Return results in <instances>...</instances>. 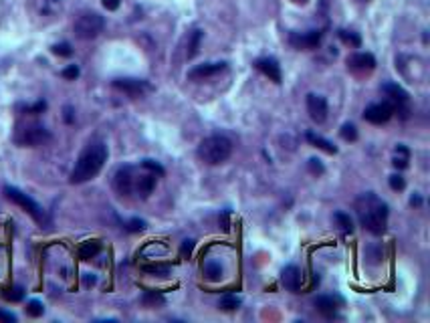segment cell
I'll return each mask as SVG.
<instances>
[{
  "label": "cell",
  "instance_id": "cell-30",
  "mask_svg": "<svg viewBox=\"0 0 430 323\" xmlns=\"http://www.w3.org/2000/svg\"><path fill=\"white\" fill-rule=\"evenodd\" d=\"M144 271H146V273H152V275H158V277H166V275L170 273V265H160V263H156V265H146Z\"/></svg>",
  "mask_w": 430,
  "mask_h": 323
},
{
  "label": "cell",
  "instance_id": "cell-4",
  "mask_svg": "<svg viewBox=\"0 0 430 323\" xmlns=\"http://www.w3.org/2000/svg\"><path fill=\"white\" fill-rule=\"evenodd\" d=\"M49 138H51L49 129L39 121H22L16 125L14 133H12L14 144L22 146V148H37V146L45 144Z\"/></svg>",
  "mask_w": 430,
  "mask_h": 323
},
{
  "label": "cell",
  "instance_id": "cell-21",
  "mask_svg": "<svg viewBox=\"0 0 430 323\" xmlns=\"http://www.w3.org/2000/svg\"><path fill=\"white\" fill-rule=\"evenodd\" d=\"M142 303L146 307H150V309H156V307H162L166 303V299H164V295L158 293V291H146L142 295Z\"/></svg>",
  "mask_w": 430,
  "mask_h": 323
},
{
  "label": "cell",
  "instance_id": "cell-25",
  "mask_svg": "<svg viewBox=\"0 0 430 323\" xmlns=\"http://www.w3.org/2000/svg\"><path fill=\"white\" fill-rule=\"evenodd\" d=\"M333 220L337 222V226H339L343 232H352V230H354V222H352L350 214H345V212H335V214H333Z\"/></svg>",
  "mask_w": 430,
  "mask_h": 323
},
{
  "label": "cell",
  "instance_id": "cell-33",
  "mask_svg": "<svg viewBox=\"0 0 430 323\" xmlns=\"http://www.w3.org/2000/svg\"><path fill=\"white\" fill-rule=\"evenodd\" d=\"M4 297H6L8 301H20V299L24 297V291H22V287H12L10 291L4 293Z\"/></svg>",
  "mask_w": 430,
  "mask_h": 323
},
{
  "label": "cell",
  "instance_id": "cell-10",
  "mask_svg": "<svg viewBox=\"0 0 430 323\" xmlns=\"http://www.w3.org/2000/svg\"><path fill=\"white\" fill-rule=\"evenodd\" d=\"M281 283L287 291L291 293H299L301 291V285H303V273L299 267L295 265H287L285 269L281 271Z\"/></svg>",
  "mask_w": 430,
  "mask_h": 323
},
{
  "label": "cell",
  "instance_id": "cell-18",
  "mask_svg": "<svg viewBox=\"0 0 430 323\" xmlns=\"http://www.w3.org/2000/svg\"><path fill=\"white\" fill-rule=\"evenodd\" d=\"M313 303H315L317 311L323 313V315H327V317L335 315V311H337V301H335L333 297H329V295H319Z\"/></svg>",
  "mask_w": 430,
  "mask_h": 323
},
{
  "label": "cell",
  "instance_id": "cell-44",
  "mask_svg": "<svg viewBox=\"0 0 430 323\" xmlns=\"http://www.w3.org/2000/svg\"><path fill=\"white\" fill-rule=\"evenodd\" d=\"M293 2H297V4H303V2H307V0H293Z\"/></svg>",
  "mask_w": 430,
  "mask_h": 323
},
{
  "label": "cell",
  "instance_id": "cell-20",
  "mask_svg": "<svg viewBox=\"0 0 430 323\" xmlns=\"http://www.w3.org/2000/svg\"><path fill=\"white\" fill-rule=\"evenodd\" d=\"M99 251H101V243H99V240H87V243L81 245L79 257H81L83 261H89V259H93Z\"/></svg>",
  "mask_w": 430,
  "mask_h": 323
},
{
  "label": "cell",
  "instance_id": "cell-5",
  "mask_svg": "<svg viewBox=\"0 0 430 323\" xmlns=\"http://www.w3.org/2000/svg\"><path fill=\"white\" fill-rule=\"evenodd\" d=\"M4 196L10 200V202H14L16 206H20L24 212L29 216H33L39 224H47V212L41 208V204H37L29 194H24V192H20L18 188H14V186H4Z\"/></svg>",
  "mask_w": 430,
  "mask_h": 323
},
{
  "label": "cell",
  "instance_id": "cell-12",
  "mask_svg": "<svg viewBox=\"0 0 430 323\" xmlns=\"http://www.w3.org/2000/svg\"><path fill=\"white\" fill-rule=\"evenodd\" d=\"M347 67L356 73H370L376 67V59L370 53H356L347 57Z\"/></svg>",
  "mask_w": 430,
  "mask_h": 323
},
{
  "label": "cell",
  "instance_id": "cell-6",
  "mask_svg": "<svg viewBox=\"0 0 430 323\" xmlns=\"http://www.w3.org/2000/svg\"><path fill=\"white\" fill-rule=\"evenodd\" d=\"M103 26H105V20H103L101 14H97V12H83V14L77 16L73 29H75V35L79 39L91 41V39H95V37L101 35Z\"/></svg>",
  "mask_w": 430,
  "mask_h": 323
},
{
  "label": "cell",
  "instance_id": "cell-28",
  "mask_svg": "<svg viewBox=\"0 0 430 323\" xmlns=\"http://www.w3.org/2000/svg\"><path fill=\"white\" fill-rule=\"evenodd\" d=\"M339 133H341V138H343L345 142H356V140H358V129H356L354 123H343Z\"/></svg>",
  "mask_w": 430,
  "mask_h": 323
},
{
  "label": "cell",
  "instance_id": "cell-11",
  "mask_svg": "<svg viewBox=\"0 0 430 323\" xmlns=\"http://www.w3.org/2000/svg\"><path fill=\"white\" fill-rule=\"evenodd\" d=\"M307 113L315 123H323L327 119V101L321 95H307Z\"/></svg>",
  "mask_w": 430,
  "mask_h": 323
},
{
  "label": "cell",
  "instance_id": "cell-32",
  "mask_svg": "<svg viewBox=\"0 0 430 323\" xmlns=\"http://www.w3.org/2000/svg\"><path fill=\"white\" fill-rule=\"evenodd\" d=\"M142 168L148 170V172H154L156 176H164V168L154 160H142Z\"/></svg>",
  "mask_w": 430,
  "mask_h": 323
},
{
  "label": "cell",
  "instance_id": "cell-27",
  "mask_svg": "<svg viewBox=\"0 0 430 323\" xmlns=\"http://www.w3.org/2000/svg\"><path fill=\"white\" fill-rule=\"evenodd\" d=\"M339 39H341L345 45H350V47H360V45H362L360 35L350 33V31H339Z\"/></svg>",
  "mask_w": 430,
  "mask_h": 323
},
{
  "label": "cell",
  "instance_id": "cell-34",
  "mask_svg": "<svg viewBox=\"0 0 430 323\" xmlns=\"http://www.w3.org/2000/svg\"><path fill=\"white\" fill-rule=\"evenodd\" d=\"M53 53L59 55V57H71V55H73V49H71L69 43H59V45H55L53 47Z\"/></svg>",
  "mask_w": 430,
  "mask_h": 323
},
{
  "label": "cell",
  "instance_id": "cell-7",
  "mask_svg": "<svg viewBox=\"0 0 430 323\" xmlns=\"http://www.w3.org/2000/svg\"><path fill=\"white\" fill-rule=\"evenodd\" d=\"M133 184H136V168L121 166L113 176V190L119 196H129L133 194Z\"/></svg>",
  "mask_w": 430,
  "mask_h": 323
},
{
  "label": "cell",
  "instance_id": "cell-35",
  "mask_svg": "<svg viewBox=\"0 0 430 323\" xmlns=\"http://www.w3.org/2000/svg\"><path fill=\"white\" fill-rule=\"evenodd\" d=\"M404 186H406V182H404V178L400 174L390 176V188L392 190H404Z\"/></svg>",
  "mask_w": 430,
  "mask_h": 323
},
{
  "label": "cell",
  "instance_id": "cell-3",
  "mask_svg": "<svg viewBox=\"0 0 430 323\" xmlns=\"http://www.w3.org/2000/svg\"><path fill=\"white\" fill-rule=\"evenodd\" d=\"M230 154H232V144L226 136H208L198 146V158L208 166H218L226 162Z\"/></svg>",
  "mask_w": 430,
  "mask_h": 323
},
{
  "label": "cell",
  "instance_id": "cell-14",
  "mask_svg": "<svg viewBox=\"0 0 430 323\" xmlns=\"http://www.w3.org/2000/svg\"><path fill=\"white\" fill-rule=\"evenodd\" d=\"M321 37H323L321 31H311V33H305V35H293L291 37V45H295L297 49L311 51V49H317L319 47Z\"/></svg>",
  "mask_w": 430,
  "mask_h": 323
},
{
  "label": "cell",
  "instance_id": "cell-17",
  "mask_svg": "<svg viewBox=\"0 0 430 323\" xmlns=\"http://www.w3.org/2000/svg\"><path fill=\"white\" fill-rule=\"evenodd\" d=\"M255 65H257V69H259L261 73H265V75L269 77L271 81L281 83V67H279V63H277L275 59L265 57V59H259Z\"/></svg>",
  "mask_w": 430,
  "mask_h": 323
},
{
  "label": "cell",
  "instance_id": "cell-40",
  "mask_svg": "<svg viewBox=\"0 0 430 323\" xmlns=\"http://www.w3.org/2000/svg\"><path fill=\"white\" fill-rule=\"evenodd\" d=\"M103 6L108 10H117L119 8V0H103Z\"/></svg>",
  "mask_w": 430,
  "mask_h": 323
},
{
  "label": "cell",
  "instance_id": "cell-24",
  "mask_svg": "<svg viewBox=\"0 0 430 323\" xmlns=\"http://www.w3.org/2000/svg\"><path fill=\"white\" fill-rule=\"evenodd\" d=\"M408 160H410V152H408V148L406 146H398L396 148V156H394V166L398 168V170H404V168H408Z\"/></svg>",
  "mask_w": 430,
  "mask_h": 323
},
{
  "label": "cell",
  "instance_id": "cell-19",
  "mask_svg": "<svg viewBox=\"0 0 430 323\" xmlns=\"http://www.w3.org/2000/svg\"><path fill=\"white\" fill-rule=\"evenodd\" d=\"M307 142L313 144L315 148L323 150V152H327V154H337V148H335L331 142H327V140L321 138V136H315L313 131H307Z\"/></svg>",
  "mask_w": 430,
  "mask_h": 323
},
{
  "label": "cell",
  "instance_id": "cell-13",
  "mask_svg": "<svg viewBox=\"0 0 430 323\" xmlns=\"http://www.w3.org/2000/svg\"><path fill=\"white\" fill-rule=\"evenodd\" d=\"M156 188V174L154 172H142L136 174V184H133V192H138V196L148 198Z\"/></svg>",
  "mask_w": 430,
  "mask_h": 323
},
{
  "label": "cell",
  "instance_id": "cell-23",
  "mask_svg": "<svg viewBox=\"0 0 430 323\" xmlns=\"http://www.w3.org/2000/svg\"><path fill=\"white\" fill-rule=\"evenodd\" d=\"M200 43H202V31H194L188 39V49H186V57L194 59L198 51H200Z\"/></svg>",
  "mask_w": 430,
  "mask_h": 323
},
{
  "label": "cell",
  "instance_id": "cell-9",
  "mask_svg": "<svg viewBox=\"0 0 430 323\" xmlns=\"http://www.w3.org/2000/svg\"><path fill=\"white\" fill-rule=\"evenodd\" d=\"M113 87L119 89V91H123V93H127L129 97H142L144 93L152 91L150 83L144 81V79H115L113 81Z\"/></svg>",
  "mask_w": 430,
  "mask_h": 323
},
{
  "label": "cell",
  "instance_id": "cell-36",
  "mask_svg": "<svg viewBox=\"0 0 430 323\" xmlns=\"http://www.w3.org/2000/svg\"><path fill=\"white\" fill-rule=\"evenodd\" d=\"M309 172L315 174V176H321L323 172H325V168H323V164L317 158H311L309 160Z\"/></svg>",
  "mask_w": 430,
  "mask_h": 323
},
{
  "label": "cell",
  "instance_id": "cell-2",
  "mask_svg": "<svg viewBox=\"0 0 430 323\" xmlns=\"http://www.w3.org/2000/svg\"><path fill=\"white\" fill-rule=\"evenodd\" d=\"M105 162H108V146L103 142H91L75 162V168L71 172V184L89 182L101 172Z\"/></svg>",
  "mask_w": 430,
  "mask_h": 323
},
{
  "label": "cell",
  "instance_id": "cell-39",
  "mask_svg": "<svg viewBox=\"0 0 430 323\" xmlns=\"http://www.w3.org/2000/svg\"><path fill=\"white\" fill-rule=\"evenodd\" d=\"M0 321L14 323L16 321V315H12V313H8V311H0Z\"/></svg>",
  "mask_w": 430,
  "mask_h": 323
},
{
  "label": "cell",
  "instance_id": "cell-15",
  "mask_svg": "<svg viewBox=\"0 0 430 323\" xmlns=\"http://www.w3.org/2000/svg\"><path fill=\"white\" fill-rule=\"evenodd\" d=\"M382 93H386V97L390 99V103L394 105V111L400 109V105L408 103V93L398 85V83H384L382 85Z\"/></svg>",
  "mask_w": 430,
  "mask_h": 323
},
{
  "label": "cell",
  "instance_id": "cell-38",
  "mask_svg": "<svg viewBox=\"0 0 430 323\" xmlns=\"http://www.w3.org/2000/svg\"><path fill=\"white\" fill-rule=\"evenodd\" d=\"M63 77L65 79H77L79 77V67L77 65H69L67 69H63Z\"/></svg>",
  "mask_w": 430,
  "mask_h": 323
},
{
  "label": "cell",
  "instance_id": "cell-41",
  "mask_svg": "<svg viewBox=\"0 0 430 323\" xmlns=\"http://www.w3.org/2000/svg\"><path fill=\"white\" fill-rule=\"evenodd\" d=\"M83 283H85V285H95L97 279H95L91 273H85V275H83Z\"/></svg>",
  "mask_w": 430,
  "mask_h": 323
},
{
  "label": "cell",
  "instance_id": "cell-42",
  "mask_svg": "<svg viewBox=\"0 0 430 323\" xmlns=\"http://www.w3.org/2000/svg\"><path fill=\"white\" fill-rule=\"evenodd\" d=\"M65 121H73V109L71 107H65Z\"/></svg>",
  "mask_w": 430,
  "mask_h": 323
},
{
  "label": "cell",
  "instance_id": "cell-22",
  "mask_svg": "<svg viewBox=\"0 0 430 323\" xmlns=\"http://www.w3.org/2000/svg\"><path fill=\"white\" fill-rule=\"evenodd\" d=\"M202 273H204V277L208 279V281H220L222 279V267H220V263H214V261H206L204 265H202Z\"/></svg>",
  "mask_w": 430,
  "mask_h": 323
},
{
  "label": "cell",
  "instance_id": "cell-8",
  "mask_svg": "<svg viewBox=\"0 0 430 323\" xmlns=\"http://www.w3.org/2000/svg\"><path fill=\"white\" fill-rule=\"evenodd\" d=\"M394 115V105L390 101H382V103H372L364 109V119L370 123L382 125L386 121H390Z\"/></svg>",
  "mask_w": 430,
  "mask_h": 323
},
{
  "label": "cell",
  "instance_id": "cell-16",
  "mask_svg": "<svg viewBox=\"0 0 430 323\" xmlns=\"http://www.w3.org/2000/svg\"><path fill=\"white\" fill-rule=\"evenodd\" d=\"M224 69H226V63H206V65H198V67H194V69L188 73V77H190V79H194V81H198V79L212 77V75H216V73H222Z\"/></svg>",
  "mask_w": 430,
  "mask_h": 323
},
{
  "label": "cell",
  "instance_id": "cell-43",
  "mask_svg": "<svg viewBox=\"0 0 430 323\" xmlns=\"http://www.w3.org/2000/svg\"><path fill=\"white\" fill-rule=\"evenodd\" d=\"M410 204H412V206H420V204H422V198H420V196H412V198H410Z\"/></svg>",
  "mask_w": 430,
  "mask_h": 323
},
{
  "label": "cell",
  "instance_id": "cell-37",
  "mask_svg": "<svg viewBox=\"0 0 430 323\" xmlns=\"http://www.w3.org/2000/svg\"><path fill=\"white\" fill-rule=\"evenodd\" d=\"M194 240H184L182 243V249H180V255H182V259H186V257H190L192 255V251H194Z\"/></svg>",
  "mask_w": 430,
  "mask_h": 323
},
{
  "label": "cell",
  "instance_id": "cell-1",
  "mask_svg": "<svg viewBox=\"0 0 430 323\" xmlns=\"http://www.w3.org/2000/svg\"><path fill=\"white\" fill-rule=\"evenodd\" d=\"M356 214L360 218V224L372 234H382L388 226V204L374 192L362 194L356 200Z\"/></svg>",
  "mask_w": 430,
  "mask_h": 323
},
{
  "label": "cell",
  "instance_id": "cell-26",
  "mask_svg": "<svg viewBox=\"0 0 430 323\" xmlns=\"http://www.w3.org/2000/svg\"><path fill=\"white\" fill-rule=\"evenodd\" d=\"M238 305H240V299L234 297V295H224V297L218 301V307L224 309V311H234Z\"/></svg>",
  "mask_w": 430,
  "mask_h": 323
},
{
  "label": "cell",
  "instance_id": "cell-29",
  "mask_svg": "<svg viewBox=\"0 0 430 323\" xmlns=\"http://www.w3.org/2000/svg\"><path fill=\"white\" fill-rule=\"evenodd\" d=\"M43 311H45V307H43V303H41V301L33 299V301H29V303H26V315H31V317H41V315H43Z\"/></svg>",
  "mask_w": 430,
  "mask_h": 323
},
{
  "label": "cell",
  "instance_id": "cell-31",
  "mask_svg": "<svg viewBox=\"0 0 430 323\" xmlns=\"http://www.w3.org/2000/svg\"><path fill=\"white\" fill-rule=\"evenodd\" d=\"M144 228H146V222L142 218H131V220L125 222V230L127 232H142Z\"/></svg>",
  "mask_w": 430,
  "mask_h": 323
}]
</instances>
